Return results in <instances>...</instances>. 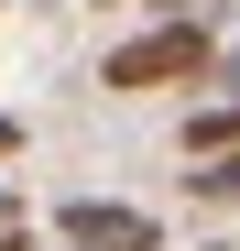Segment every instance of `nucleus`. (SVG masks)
<instances>
[{"instance_id": "1", "label": "nucleus", "mask_w": 240, "mask_h": 251, "mask_svg": "<svg viewBox=\"0 0 240 251\" xmlns=\"http://www.w3.org/2000/svg\"><path fill=\"white\" fill-rule=\"evenodd\" d=\"M208 66H218V33H208V22H196V11H153V33H131V44L98 66V88L153 99V88H196Z\"/></svg>"}, {"instance_id": "2", "label": "nucleus", "mask_w": 240, "mask_h": 251, "mask_svg": "<svg viewBox=\"0 0 240 251\" xmlns=\"http://www.w3.org/2000/svg\"><path fill=\"white\" fill-rule=\"evenodd\" d=\"M55 229H66V240H88V251H164V229H153L142 207H120V197H66V207H55Z\"/></svg>"}, {"instance_id": "3", "label": "nucleus", "mask_w": 240, "mask_h": 251, "mask_svg": "<svg viewBox=\"0 0 240 251\" xmlns=\"http://www.w3.org/2000/svg\"><path fill=\"white\" fill-rule=\"evenodd\" d=\"M196 197H218V207H240V142H229V153H208V175H196Z\"/></svg>"}, {"instance_id": "4", "label": "nucleus", "mask_w": 240, "mask_h": 251, "mask_svg": "<svg viewBox=\"0 0 240 251\" xmlns=\"http://www.w3.org/2000/svg\"><path fill=\"white\" fill-rule=\"evenodd\" d=\"M208 76H218V88H240V44H218V66H208Z\"/></svg>"}, {"instance_id": "5", "label": "nucleus", "mask_w": 240, "mask_h": 251, "mask_svg": "<svg viewBox=\"0 0 240 251\" xmlns=\"http://www.w3.org/2000/svg\"><path fill=\"white\" fill-rule=\"evenodd\" d=\"M0 153H22V120H0Z\"/></svg>"}, {"instance_id": "6", "label": "nucleus", "mask_w": 240, "mask_h": 251, "mask_svg": "<svg viewBox=\"0 0 240 251\" xmlns=\"http://www.w3.org/2000/svg\"><path fill=\"white\" fill-rule=\"evenodd\" d=\"M142 11H196V0H142Z\"/></svg>"}, {"instance_id": "7", "label": "nucleus", "mask_w": 240, "mask_h": 251, "mask_svg": "<svg viewBox=\"0 0 240 251\" xmlns=\"http://www.w3.org/2000/svg\"><path fill=\"white\" fill-rule=\"evenodd\" d=\"M98 11H142V0H98Z\"/></svg>"}, {"instance_id": "8", "label": "nucleus", "mask_w": 240, "mask_h": 251, "mask_svg": "<svg viewBox=\"0 0 240 251\" xmlns=\"http://www.w3.org/2000/svg\"><path fill=\"white\" fill-rule=\"evenodd\" d=\"M66 251H88V240H66Z\"/></svg>"}]
</instances>
